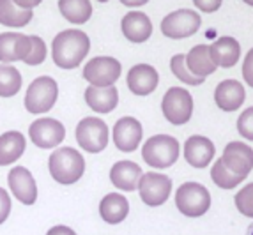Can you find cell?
Returning <instances> with one entry per match:
<instances>
[{
    "label": "cell",
    "mask_w": 253,
    "mask_h": 235,
    "mask_svg": "<svg viewBox=\"0 0 253 235\" xmlns=\"http://www.w3.org/2000/svg\"><path fill=\"white\" fill-rule=\"evenodd\" d=\"M90 50V39L84 30L68 29L55 36L51 42V57L60 69L78 67Z\"/></svg>",
    "instance_id": "6da1fadb"
},
{
    "label": "cell",
    "mask_w": 253,
    "mask_h": 235,
    "mask_svg": "<svg viewBox=\"0 0 253 235\" xmlns=\"http://www.w3.org/2000/svg\"><path fill=\"white\" fill-rule=\"evenodd\" d=\"M48 170L51 179L64 186H71L78 182L85 173L84 156L73 147H59L51 152L48 159Z\"/></svg>",
    "instance_id": "7a4b0ae2"
},
{
    "label": "cell",
    "mask_w": 253,
    "mask_h": 235,
    "mask_svg": "<svg viewBox=\"0 0 253 235\" xmlns=\"http://www.w3.org/2000/svg\"><path fill=\"white\" fill-rule=\"evenodd\" d=\"M144 163L152 168H169L179 157V142L169 134H156L144 143Z\"/></svg>",
    "instance_id": "3957f363"
},
{
    "label": "cell",
    "mask_w": 253,
    "mask_h": 235,
    "mask_svg": "<svg viewBox=\"0 0 253 235\" xmlns=\"http://www.w3.org/2000/svg\"><path fill=\"white\" fill-rule=\"evenodd\" d=\"M59 85L51 76H39L29 85L25 94V108L30 114H46L57 103Z\"/></svg>",
    "instance_id": "277c9868"
},
{
    "label": "cell",
    "mask_w": 253,
    "mask_h": 235,
    "mask_svg": "<svg viewBox=\"0 0 253 235\" xmlns=\"http://www.w3.org/2000/svg\"><path fill=\"white\" fill-rule=\"evenodd\" d=\"M175 207L188 218H200L211 207V195L199 182H184L175 193Z\"/></svg>",
    "instance_id": "5b68a950"
},
{
    "label": "cell",
    "mask_w": 253,
    "mask_h": 235,
    "mask_svg": "<svg viewBox=\"0 0 253 235\" xmlns=\"http://www.w3.org/2000/svg\"><path fill=\"white\" fill-rule=\"evenodd\" d=\"M161 110H163L165 118L173 124L181 126L190 120L193 115V97L182 87H172L167 90L163 101H161Z\"/></svg>",
    "instance_id": "8992f818"
},
{
    "label": "cell",
    "mask_w": 253,
    "mask_h": 235,
    "mask_svg": "<svg viewBox=\"0 0 253 235\" xmlns=\"http://www.w3.org/2000/svg\"><path fill=\"white\" fill-rule=\"evenodd\" d=\"M202 20L193 9H177L163 18L161 32L170 39H186L199 32Z\"/></svg>",
    "instance_id": "52a82bcc"
},
{
    "label": "cell",
    "mask_w": 253,
    "mask_h": 235,
    "mask_svg": "<svg viewBox=\"0 0 253 235\" xmlns=\"http://www.w3.org/2000/svg\"><path fill=\"white\" fill-rule=\"evenodd\" d=\"M76 142L84 151L97 154L108 145V126L101 118L85 117L76 126Z\"/></svg>",
    "instance_id": "ba28073f"
},
{
    "label": "cell",
    "mask_w": 253,
    "mask_h": 235,
    "mask_svg": "<svg viewBox=\"0 0 253 235\" xmlns=\"http://www.w3.org/2000/svg\"><path fill=\"white\" fill-rule=\"evenodd\" d=\"M123 66L114 57H94L84 66V78L92 87H114Z\"/></svg>",
    "instance_id": "9c48e42d"
},
{
    "label": "cell",
    "mask_w": 253,
    "mask_h": 235,
    "mask_svg": "<svg viewBox=\"0 0 253 235\" xmlns=\"http://www.w3.org/2000/svg\"><path fill=\"white\" fill-rule=\"evenodd\" d=\"M138 193L147 207H160L169 200L172 193V179L156 172L142 173L138 182Z\"/></svg>",
    "instance_id": "30bf717a"
},
{
    "label": "cell",
    "mask_w": 253,
    "mask_h": 235,
    "mask_svg": "<svg viewBox=\"0 0 253 235\" xmlns=\"http://www.w3.org/2000/svg\"><path fill=\"white\" fill-rule=\"evenodd\" d=\"M29 136L36 147L55 149L66 138V127L62 126V122L55 120V118H38L29 126Z\"/></svg>",
    "instance_id": "8fae6325"
},
{
    "label": "cell",
    "mask_w": 253,
    "mask_h": 235,
    "mask_svg": "<svg viewBox=\"0 0 253 235\" xmlns=\"http://www.w3.org/2000/svg\"><path fill=\"white\" fill-rule=\"evenodd\" d=\"M9 189L13 196L23 205H34L38 200V184L34 175L25 166H14L7 175Z\"/></svg>",
    "instance_id": "7c38bea8"
},
{
    "label": "cell",
    "mask_w": 253,
    "mask_h": 235,
    "mask_svg": "<svg viewBox=\"0 0 253 235\" xmlns=\"http://www.w3.org/2000/svg\"><path fill=\"white\" fill-rule=\"evenodd\" d=\"M144 136V127L135 117H123L114 126V143L121 152H133L138 149Z\"/></svg>",
    "instance_id": "4fadbf2b"
},
{
    "label": "cell",
    "mask_w": 253,
    "mask_h": 235,
    "mask_svg": "<svg viewBox=\"0 0 253 235\" xmlns=\"http://www.w3.org/2000/svg\"><path fill=\"white\" fill-rule=\"evenodd\" d=\"M32 42L30 36L18 32H4L0 34V62L11 64L18 60H25L30 53Z\"/></svg>",
    "instance_id": "5bb4252c"
},
{
    "label": "cell",
    "mask_w": 253,
    "mask_h": 235,
    "mask_svg": "<svg viewBox=\"0 0 253 235\" xmlns=\"http://www.w3.org/2000/svg\"><path fill=\"white\" fill-rule=\"evenodd\" d=\"M221 161L232 173L246 177L253 170V149L243 142H230L225 147Z\"/></svg>",
    "instance_id": "9a60e30c"
},
{
    "label": "cell",
    "mask_w": 253,
    "mask_h": 235,
    "mask_svg": "<svg viewBox=\"0 0 253 235\" xmlns=\"http://www.w3.org/2000/svg\"><path fill=\"white\" fill-rule=\"evenodd\" d=\"M127 88L136 96H149L156 90L160 83V76L158 71L149 64H136L127 71L126 78Z\"/></svg>",
    "instance_id": "2e32d148"
},
{
    "label": "cell",
    "mask_w": 253,
    "mask_h": 235,
    "mask_svg": "<svg viewBox=\"0 0 253 235\" xmlns=\"http://www.w3.org/2000/svg\"><path fill=\"white\" fill-rule=\"evenodd\" d=\"M214 143L206 136L195 134L184 143V159L193 168H206L214 159Z\"/></svg>",
    "instance_id": "e0dca14e"
},
{
    "label": "cell",
    "mask_w": 253,
    "mask_h": 235,
    "mask_svg": "<svg viewBox=\"0 0 253 235\" xmlns=\"http://www.w3.org/2000/svg\"><path fill=\"white\" fill-rule=\"evenodd\" d=\"M246 99V92L243 83L237 80H223L218 83L214 90V101L219 110L223 112H236L243 106Z\"/></svg>",
    "instance_id": "ac0fdd59"
},
{
    "label": "cell",
    "mask_w": 253,
    "mask_h": 235,
    "mask_svg": "<svg viewBox=\"0 0 253 235\" xmlns=\"http://www.w3.org/2000/svg\"><path fill=\"white\" fill-rule=\"evenodd\" d=\"M142 168L133 161H117L110 170V181L121 191H135L138 189Z\"/></svg>",
    "instance_id": "d6986e66"
},
{
    "label": "cell",
    "mask_w": 253,
    "mask_h": 235,
    "mask_svg": "<svg viewBox=\"0 0 253 235\" xmlns=\"http://www.w3.org/2000/svg\"><path fill=\"white\" fill-rule=\"evenodd\" d=\"M123 34L131 42H145L152 34L151 18L142 11H129L123 18Z\"/></svg>",
    "instance_id": "ffe728a7"
},
{
    "label": "cell",
    "mask_w": 253,
    "mask_h": 235,
    "mask_svg": "<svg viewBox=\"0 0 253 235\" xmlns=\"http://www.w3.org/2000/svg\"><path fill=\"white\" fill-rule=\"evenodd\" d=\"M211 48V57L214 60V64L218 67H234L241 59V44L237 39L230 38V36H223L218 38L212 44H209Z\"/></svg>",
    "instance_id": "44dd1931"
},
{
    "label": "cell",
    "mask_w": 253,
    "mask_h": 235,
    "mask_svg": "<svg viewBox=\"0 0 253 235\" xmlns=\"http://www.w3.org/2000/svg\"><path fill=\"white\" fill-rule=\"evenodd\" d=\"M99 214L101 219L108 225H119L129 214V203L126 196L121 193H108L101 198L99 203Z\"/></svg>",
    "instance_id": "7402d4cb"
},
{
    "label": "cell",
    "mask_w": 253,
    "mask_h": 235,
    "mask_svg": "<svg viewBox=\"0 0 253 235\" xmlns=\"http://www.w3.org/2000/svg\"><path fill=\"white\" fill-rule=\"evenodd\" d=\"M85 103L96 114H110L119 103V92L114 87H87L85 90Z\"/></svg>",
    "instance_id": "603a6c76"
},
{
    "label": "cell",
    "mask_w": 253,
    "mask_h": 235,
    "mask_svg": "<svg viewBox=\"0 0 253 235\" xmlns=\"http://www.w3.org/2000/svg\"><path fill=\"white\" fill-rule=\"evenodd\" d=\"M186 66L190 69L191 75L206 78V76L212 75L218 69L211 57V48L209 44H197L186 53Z\"/></svg>",
    "instance_id": "cb8c5ba5"
},
{
    "label": "cell",
    "mask_w": 253,
    "mask_h": 235,
    "mask_svg": "<svg viewBox=\"0 0 253 235\" xmlns=\"http://www.w3.org/2000/svg\"><path fill=\"white\" fill-rule=\"evenodd\" d=\"M27 147V140L20 131L0 134V166H7L20 159Z\"/></svg>",
    "instance_id": "d4e9b609"
},
{
    "label": "cell",
    "mask_w": 253,
    "mask_h": 235,
    "mask_svg": "<svg viewBox=\"0 0 253 235\" xmlns=\"http://www.w3.org/2000/svg\"><path fill=\"white\" fill-rule=\"evenodd\" d=\"M59 11L75 25H84L92 16V5L89 0H59Z\"/></svg>",
    "instance_id": "484cf974"
},
{
    "label": "cell",
    "mask_w": 253,
    "mask_h": 235,
    "mask_svg": "<svg viewBox=\"0 0 253 235\" xmlns=\"http://www.w3.org/2000/svg\"><path fill=\"white\" fill-rule=\"evenodd\" d=\"M34 13L32 9H21L13 0H0V23L5 27H25L30 23Z\"/></svg>",
    "instance_id": "4316f807"
},
{
    "label": "cell",
    "mask_w": 253,
    "mask_h": 235,
    "mask_svg": "<svg viewBox=\"0 0 253 235\" xmlns=\"http://www.w3.org/2000/svg\"><path fill=\"white\" fill-rule=\"evenodd\" d=\"M21 88V73L14 66L0 64V97H13Z\"/></svg>",
    "instance_id": "83f0119b"
},
{
    "label": "cell",
    "mask_w": 253,
    "mask_h": 235,
    "mask_svg": "<svg viewBox=\"0 0 253 235\" xmlns=\"http://www.w3.org/2000/svg\"><path fill=\"white\" fill-rule=\"evenodd\" d=\"M211 179H212V182L218 186V188H221V189H234L236 186H239L241 182L245 181L246 177L232 173L223 164V161L216 159L214 164H212V168H211Z\"/></svg>",
    "instance_id": "f1b7e54d"
},
{
    "label": "cell",
    "mask_w": 253,
    "mask_h": 235,
    "mask_svg": "<svg viewBox=\"0 0 253 235\" xmlns=\"http://www.w3.org/2000/svg\"><path fill=\"white\" fill-rule=\"evenodd\" d=\"M170 69L175 75L177 80H181L182 83L191 85V87H197V85H202L206 81V78H200V76H195L190 73L188 66H186V55L184 53H177L173 55L172 60H170Z\"/></svg>",
    "instance_id": "f546056e"
},
{
    "label": "cell",
    "mask_w": 253,
    "mask_h": 235,
    "mask_svg": "<svg viewBox=\"0 0 253 235\" xmlns=\"http://www.w3.org/2000/svg\"><path fill=\"white\" fill-rule=\"evenodd\" d=\"M30 42H32V48H30V53L27 55V59L23 62L27 66H39L46 60V42L39 36H30Z\"/></svg>",
    "instance_id": "4dcf8cb0"
},
{
    "label": "cell",
    "mask_w": 253,
    "mask_h": 235,
    "mask_svg": "<svg viewBox=\"0 0 253 235\" xmlns=\"http://www.w3.org/2000/svg\"><path fill=\"white\" fill-rule=\"evenodd\" d=\"M236 207L243 216L253 219V182L246 184L236 195Z\"/></svg>",
    "instance_id": "1f68e13d"
},
{
    "label": "cell",
    "mask_w": 253,
    "mask_h": 235,
    "mask_svg": "<svg viewBox=\"0 0 253 235\" xmlns=\"http://www.w3.org/2000/svg\"><path fill=\"white\" fill-rule=\"evenodd\" d=\"M237 131L243 138L253 142V106L246 108L237 118Z\"/></svg>",
    "instance_id": "d6a6232c"
},
{
    "label": "cell",
    "mask_w": 253,
    "mask_h": 235,
    "mask_svg": "<svg viewBox=\"0 0 253 235\" xmlns=\"http://www.w3.org/2000/svg\"><path fill=\"white\" fill-rule=\"evenodd\" d=\"M11 214V196L4 188H0V225L7 221Z\"/></svg>",
    "instance_id": "836d02e7"
},
{
    "label": "cell",
    "mask_w": 253,
    "mask_h": 235,
    "mask_svg": "<svg viewBox=\"0 0 253 235\" xmlns=\"http://www.w3.org/2000/svg\"><path fill=\"white\" fill-rule=\"evenodd\" d=\"M243 78L250 87H253V48L246 53L243 62Z\"/></svg>",
    "instance_id": "e575fe53"
},
{
    "label": "cell",
    "mask_w": 253,
    "mask_h": 235,
    "mask_svg": "<svg viewBox=\"0 0 253 235\" xmlns=\"http://www.w3.org/2000/svg\"><path fill=\"white\" fill-rule=\"evenodd\" d=\"M193 4L204 13H214V11H218L221 7L223 0H193Z\"/></svg>",
    "instance_id": "d590c367"
},
{
    "label": "cell",
    "mask_w": 253,
    "mask_h": 235,
    "mask_svg": "<svg viewBox=\"0 0 253 235\" xmlns=\"http://www.w3.org/2000/svg\"><path fill=\"white\" fill-rule=\"evenodd\" d=\"M46 235H76V232L66 225H57V227H51L46 232Z\"/></svg>",
    "instance_id": "8d00e7d4"
},
{
    "label": "cell",
    "mask_w": 253,
    "mask_h": 235,
    "mask_svg": "<svg viewBox=\"0 0 253 235\" xmlns=\"http://www.w3.org/2000/svg\"><path fill=\"white\" fill-rule=\"evenodd\" d=\"M13 2L21 9H34L36 5L41 4L42 0H13Z\"/></svg>",
    "instance_id": "74e56055"
},
{
    "label": "cell",
    "mask_w": 253,
    "mask_h": 235,
    "mask_svg": "<svg viewBox=\"0 0 253 235\" xmlns=\"http://www.w3.org/2000/svg\"><path fill=\"white\" fill-rule=\"evenodd\" d=\"M149 0H121V4L127 5V7H140V5L147 4Z\"/></svg>",
    "instance_id": "f35d334b"
},
{
    "label": "cell",
    "mask_w": 253,
    "mask_h": 235,
    "mask_svg": "<svg viewBox=\"0 0 253 235\" xmlns=\"http://www.w3.org/2000/svg\"><path fill=\"white\" fill-rule=\"evenodd\" d=\"M246 235H253V223L248 227V230H246Z\"/></svg>",
    "instance_id": "ab89813d"
},
{
    "label": "cell",
    "mask_w": 253,
    "mask_h": 235,
    "mask_svg": "<svg viewBox=\"0 0 253 235\" xmlns=\"http://www.w3.org/2000/svg\"><path fill=\"white\" fill-rule=\"evenodd\" d=\"M245 4H248V5H253V0H243Z\"/></svg>",
    "instance_id": "60d3db41"
},
{
    "label": "cell",
    "mask_w": 253,
    "mask_h": 235,
    "mask_svg": "<svg viewBox=\"0 0 253 235\" xmlns=\"http://www.w3.org/2000/svg\"><path fill=\"white\" fill-rule=\"evenodd\" d=\"M97 2H108V0H97Z\"/></svg>",
    "instance_id": "b9f144b4"
}]
</instances>
